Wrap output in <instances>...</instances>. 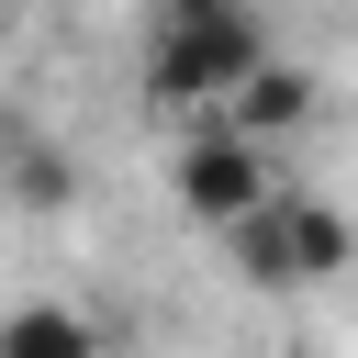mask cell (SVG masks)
I'll return each instance as SVG.
<instances>
[{
	"instance_id": "1",
	"label": "cell",
	"mask_w": 358,
	"mask_h": 358,
	"mask_svg": "<svg viewBox=\"0 0 358 358\" xmlns=\"http://www.w3.org/2000/svg\"><path fill=\"white\" fill-rule=\"evenodd\" d=\"M257 56H268V22H257L246 0L213 11V22H168V34L145 45V101H157V112H213Z\"/></svg>"
},
{
	"instance_id": "2",
	"label": "cell",
	"mask_w": 358,
	"mask_h": 358,
	"mask_svg": "<svg viewBox=\"0 0 358 358\" xmlns=\"http://www.w3.org/2000/svg\"><path fill=\"white\" fill-rule=\"evenodd\" d=\"M168 190H179V213H190V224H213V235H224L246 201H268V190H280V145H257V134H235V123L213 112L201 134H179Z\"/></svg>"
},
{
	"instance_id": "3",
	"label": "cell",
	"mask_w": 358,
	"mask_h": 358,
	"mask_svg": "<svg viewBox=\"0 0 358 358\" xmlns=\"http://www.w3.org/2000/svg\"><path fill=\"white\" fill-rule=\"evenodd\" d=\"M213 112H224L235 134H257V145H291V134L324 112V90H313V67H291V56L268 45V56H257V67H246V78H235Z\"/></svg>"
},
{
	"instance_id": "4",
	"label": "cell",
	"mask_w": 358,
	"mask_h": 358,
	"mask_svg": "<svg viewBox=\"0 0 358 358\" xmlns=\"http://www.w3.org/2000/svg\"><path fill=\"white\" fill-rule=\"evenodd\" d=\"M291 246H302V291L336 280V268H358V224L336 201H313V190H291Z\"/></svg>"
},
{
	"instance_id": "5",
	"label": "cell",
	"mask_w": 358,
	"mask_h": 358,
	"mask_svg": "<svg viewBox=\"0 0 358 358\" xmlns=\"http://www.w3.org/2000/svg\"><path fill=\"white\" fill-rule=\"evenodd\" d=\"M101 324L90 313H67V302H22V313H0V347H90Z\"/></svg>"
},
{
	"instance_id": "6",
	"label": "cell",
	"mask_w": 358,
	"mask_h": 358,
	"mask_svg": "<svg viewBox=\"0 0 358 358\" xmlns=\"http://www.w3.org/2000/svg\"><path fill=\"white\" fill-rule=\"evenodd\" d=\"M213 11H235V0H157V34L168 22H213Z\"/></svg>"
}]
</instances>
